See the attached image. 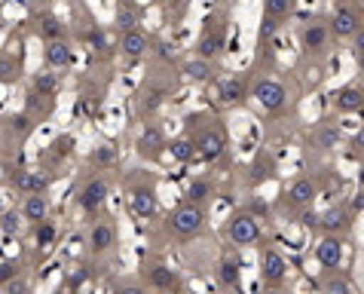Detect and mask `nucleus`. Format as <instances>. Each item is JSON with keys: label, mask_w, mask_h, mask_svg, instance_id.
I'll list each match as a JSON object with an SVG mask.
<instances>
[{"label": "nucleus", "mask_w": 364, "mask_h": 294, "mask_svg": "<svg viewBox=\"0 0 364 294\" xmlns=\"http://www.w3.org/2000/svg\"><path fill=\"white\" fill-rule=\"evenodd\" d=\"M168 230L175 233L178 239H193V236H199V233L205 230V209H202V202L184 199L181 206L171 209Z\"/></svg>", "instance_id": "1"}, {"label": "nucleus", "mask_w": 364, "mask_h": 294, "mask_svg": "<svg viewBox=\"0 0 364 294\" xmlns=\"http://www.w3.org/2000/svg\"><path fill=\"white\" fill-rule=\"evenodd\" d=\"M224 236L230 239V246L248 248V246H257V242L264 239V230H260L255 211H236V215L227 218Z\"/></svg>", "instance_id": "2"}, {"label": "nucleus", "mask_w": 364, "mask_h": 294, "mask_svg": "<svg viewBox=\"0 0 364 294\" xmlns=\"http://www.w3.org/2000/svg\"><path fill=\"white\" fill-rule=\"evenodd\" d=\"M251 98H255V105L264 110V114H276V110L288 105V89L272 77H260L257 83L251 86Z\"/></svg>", "instance_id": "3"}, {"label": "nucleus", "mask_w": 364, "mask_h": 294, "mask_svg": "<svg viewBox=\"0 0 364 294\" xmlns=\"http://www.w3.org/2000/svg\"><path fill=\"white\" fill-rule=\"evenodd\" d=\"M331 34L333 37H340V40H346V37H355L361 31V25H364V19H361V9L352 4H337L333 6V16H331Z\"/></svg>", "instance_id": "4"}, {"label": "nucleus", "mask_w": 364, "mask_h": 294, "mask_svg": "<svg viewBox=\"0 0 364 294\" xmlns=\"http://www.w3.org/2000/svg\"><path fill=\"white\" fill-rule=\"evenodd\" d=\"M227 49V25L220 22V19H215V22H208L205 25V31L199 34V40H196V56H202V58H215L220 56Z\"/></svg>", "instance_id": "5"}, {"label": "nucleus", "mask_w": 364, "mask_h": 294, "mask_svg": "<svg viewBox=\"0 0 364 294\" xmlns=\"http://www.w3.org/2000/svg\"><path fill=\"white\" fill-rule=\"evenodd\" d=\"M260 279H264V285H272V288L288 279V258L279 248L267 246L260 251Z\"/></svg>", "instance_id": "6"}, {"label": "nucleus", "mask_w": 364, "mask_h": 294, "mask_svg": "<svg viewBox=\"0 0 364 294\" xmlns=\"http://www.w3.org/2000/svg\"><path fill=\"white\" fill-rule=\"evenodd\" d=\"M129 211L135 218L147 221L159 211V196H156V187L154 184H132L129 187Z\"/></svg>", "instance_id": "7"}, {"label": "nucleus", "mask_w": 364, "mask_h": 294, "mask_svg": "<svg viewBox=\"0 0 364 294\" xmlns=\"http://www.w3.org/2000/svg\"><path fill=\"white\" fill-rule=\"evenodd\" d=\"M135 150H138V157H144V159H156L163 150H168V141H166L163 126H159V123L141 126L138 138H135Z\"/></svg>", "instance_id": "8"}, {"label": "nucleus", "mask_w": 364, "mask_h": 294, "mask_svg": "<svg viewBox=\"0 0 364 294\" xmlns=\"http://www.w3.org/2000/svg\"><path fill=\"white\" fill-rule=\"evenodd\" d=\"M196 147H199V157L215 163L227 154V129L224 126H205L196 135Z\"/></svg>", "instance_id": "9"}, {"label": "nucleus", "mask_w": 364, "mask_h": 294, "mask_svg": "<svg viewBox=\"0 0 364 294\" xmlns=\"http://www.w3.org/2000/svg\"><path fill=\"white\" fill-rule=\"evenodd\" d=\"M107 194H110L107 181L101 175H92V178L83 181V187H80V194H77V202H80V209H83L86 215H95V211L107 202Z\"/></svg>", "instance_id": "10"}, {"label": "nucleus", "mask_w": 364, "mask_h": 294, "mask_svg": "<svg viewBox=\"0 0 364 294\" xmlns=\"http://www.w3.org/2000/svg\"><path fill=\"white\" fill-rule=\"evenodd\" d=\"M343 255H346V248H343L340 233H325L321 242L316 246V261L325 270H340L343 267Z\"/></svg>", "instance_id": "11"}, {"label": "nucleus", "mask_w": 364, "mask_h": 294, "mask_svg": "<svg viewBox=\"0 0 364 294\" xmlns=\"http://www.w3.org/2000/svg\"><path fill=\"white\" fill-rule=\"evenodd\" d=\"M328 40H331V25H325V22H306L300 28V46H303V53H309V56L325 53Z\"/></svg>", "instance_id": "12"}, {"label": "nucleus", "mask_w": 364, "mask_h": 294, "mask_svg": "<svg viewBox=\"0 0 364 294\" xmlns=\"http://www.w3.org/2000/svg\"><path fill=\"white\" fill-rule=\"evenodd\" d=\"M9 184H13V190H18L22 196H28V194H46V190H49V178L43 175V172H34V169H16L13 178H9Z\"/></svg>", "instance_id": "13"}, {"label": "nucleus", "mask_w": 364, "mask_h": 294, "mask_svg": "<svg viewBox=\"0 0 364 294\" xmlns=\"http://www.w3.org/2000/svg\"><path fill=\"white\" fill-rule=\"evenodd\" d=\"M316 196H318V187L312 178H294L285 190V202L294 209H309L316 202Z\"/></svg>", "instance_id": "14"}, {"label": "nucleus", "mask_w": 364, "mask_h": 294, "mask_svg": "<svg viewBox=\"0 0 364 294\" xmlns=\"http://www.w3.org/2000/svg\"><path fill=\"white\" fill-rule=\"evenodd\" d=\"M43 62L49 68H55V70H65V68L74 65V46L68 43V37L49 40V43L43 46Z\"/></svg>", "instance_id": "15"}, {"label": "nucleus", "mask_w": 364, "mask_h": 294, "mask_svg": "<svg viewBox=\"0 0 364 294\" xmlns=\"http://www.w3.org/2000/svg\"><path fill=\"white\" fill-rule=\"evenodd\" d=\"M114 246H117L114 224H107V221H98V224H92V230H89V251H92V255H107Z\"/></svg>", "instance_id": "16"}, {"label": "nucleus", "mask_w": 364, "mask_h": 294, "mask_svg": "<svg viewBox=\"0 0 364 294\" xmlns=\"http://www.w3.org/2000/svg\"><path fill=\"white\" fill-rule=\"evenodd\" d=\"M119 53H123L126 58H144L150 53V37L141 31V28L123 31V37H119Z\"/></svg>", "instance_id": "17"}, {"label": "nucleus", "mask_w": 364, "mask_h": 294, "mask_svg": "<svg viewBox=\"0 0 364 294\" xmlns=\"http://www.w3.org/2000/svg\"><path fill=\"white\" fill-rule=\"evenodd\" d=\"M364 107V89L361 86H343L337 95H333V110L337 114H358Z\"/></svg>", "instance_id": "18"}, {"label": "nucleus", "mask_w": 364, "mask_h": 294, "mask_svg": "<svg viewBox=\"0 0 364 294\" xmlns=\"http://www.w3.org/2000/svg\"><path fill=\"white\" fill-rule=\"evenodd\" d=\"M147 282L156 291H175V288H181L178 273L171 270L168 263H154V267H147Z\"/></svg>", "instance_id": "19"}, {"label": "nucleus", "mask_w": 364, "mask_h": 294, "mask_svg": "<svg viewBox=\"0 0 364 294\" xmlns=\"http://www.w3.org/2000/svg\"><path fill=\"white\" fill-rule=\"evenodd\" d=\"M218 98L224 107H236L245 101V83H242V77H224L218 86Z\"/></svg>", "instance_id": "20"}, {"label": "nucleus", "mask_w": 364, "mask_h": 294, "mask_svg": "<svg viewBox=\"0 0 364 294\" xmlns=\"http://www.w3.org/2000/svg\"><path fill=\"white\" fill-rule=\"evenodd\" d=\"M22 215H25V221H31V224L46 221L49 218V196L46 194H28L22 199Z\"/></svg>", "instance_id": "21"}, {"label": "nucleus", "mask_w": 364, "mask_h": 294, "mask_svg": "<svg viewBox=\"0 0 364 294\" xmlns=\"http://www.w3.org/2000/svg\"><path fill=\"white\" fill-rule=\"evenodd\" d=\"M340 138H343V132H340L337 123H318L316 132H312V145H316L321 154H328V150L337 147Z\"/></svg>", "instance_id": "22"}, {"label": "nucleus", "mask_w": 364, "mask_h": 294, "mask_svg": "<svg viewBox=\"0 0 364 294\" xmlns=\"http://www.w3.org/2000/svg\"><path fill=\"white\" fill-rule=\"evenodd\" d=\"M184 77L193 80V83H208V80L215 77V65H211V58L190 56L187 62H184Z\"/></svg>", "instance_id": "23"}, {"label": "nucleus", "mask_w": 364, "mask_h": 294, "mask_svg": "<svg viewBox=\"0 0 364 294\" xmlns=\"http://www.w3.org/2000/svg\"><path fill=\"white\" fill-rule=\"evenodd\" d=\"M168 154H171V159H175V163H193V159L199 157L196 138H187V135L171 138V141H168Z\"/></svg>", "instance_id": "24"}, {"label": "nucleus", "mask_w": 364, "mask_h": 294, "mask_svg": "<svg viewBox=\"0 0 364 294\" xmlns=\"http://www.w3.org/2000/svg\"><path fill=\"white\" fill-rule=\"evenodd\" d=\"M25 105H28V114H31L34 120H46V117H53V110H55V95H43V93H28L25 98Z\"/></svg>", "instance_id": "25"}, {"label": "nucleus", "mask_w": 364, "mask_h": 294, "mask_svg": "<svg viewBox=\"0 0 364 294\" xmlns=\"http://www.w3.org/2000/svg\"><path fill=\"white\" fill-rule=\"evenodd\" d=\"M22 80V58L13 53H0V83L13 86Z\"/></svg>", "instance_id": "26"}, {"label": "nucleus", "mask_w": 364, "mask_h": 294, "mask_svg": "<svg viewBox=\"0 0 364 294\" xmlns=\"http://www.w3.org/2000/svg\"><path fill=\"white\" fill-rule=\"evenodd\" d=\"M37 34L43 37V43H49V40H62L68 37V28L62 19H55V16H40V22H37Z\"/></svg>", "instance_id": "27"}, {"label": "nucleus", "mask_w": 364, "mask_h": 294, "mask_svg": "<svg viewBox=\"0 0 364 294\" xmlns=\"http://www.w3.org/2000/svg\"><path fill=\"white\" fill-rule=\"evenodd\" d=\"M31 89L34 93H43V95H55L58 93V74H55V68H40L37 74L31 77Z\"/></svg>", "instance_id": "28"}, {"label": "nucleus", "mask_w": 364, "mask_h": 294, "mask_svg": "<svg viewBox=\"0 0 364 294\" xmlns=\"http://www.w3.org/2000/svg\"><path fill=\"white\" fill-rule=\"evenodd\" d=\"M318 288L325 294H349L352 291V282L343 276L340 270H325V276L318 279Z\"/></svg>", "instance_id": "29"}, {"label": "nucleus", "mask_w": 364, "mask_h": 294, "mask_svg": "<svg viewBox=\"0 0 364 294\" xmlns=\"http://www.w3.org/2000/svg\"><path fill=\"white\" fill-rule=\"evenodd\" d=\"M89 163H92L95 169H110L119 163V147L114 145H95L92 150H89Z\"/></svg>", "instance_id": "30"}, {"label": "nucleus", "mask_w": 364, "mask_h": 294, "mask_svg": "<svg viewBox=\"0 0 364 294\" xmlns=\"http://www.w3.org/2000/svg\"><path fill=\"white\" fill-rule=\"evenodd\" d=\"M141 22V13L135 4H117L114 9V25L119 28V31H132V28H138Z\"/></svg>", "instance_id": "31"}, {"label": "nucleus", "mask_w": 364, "mask_h": 294, "mask_svg": "<svg viewBox=\"0 0 364 294\" xmlns=\"http://www.w3.org/2000/svg\"><path fill=\"white\" fill-rule=\"evenodd\" d=\"M218 279H220V285H227V288H239V285H242V263H239L236 258L220 261Z\"/></svg>", "instance_id": "32"}, {"label": "nucleus", "mask_w": 364, "mask_h": 294, "mask_svg": "<svg viewBox=\"0 0 364 294\" xmlns=\"http://www.w3.org/2000/svg\"><path fill=\"white\" fill-rule=\"evenodd\" d=\"M318 227L325 230V233H343L349 227V211L346 209H331L325 211V215L318 218Z\"/></svg>", "instance_id": "33"}, {"label": "nucleus", "mask_w": 364, "mask_h": 294, "mask_svg": "<svg viewBox=\"0 0 364 294\" xmlns=\"http://www.w3.org/2000/svg\"><path fill=\"white\" fill-rule=\"evenodd\" d=\"M6 123H9V132H13V135H16L18 141H25V138L34 132L37 120H34V117L25 110V114H9V117H6Z\"/></svg>", "instance_id": "34"}, {"label": "nucleus", "mask_w": 364, "mask_h": 294, "mask_svg": "<svg viewBox=\"0 0 364 294\" xmlns=\"http://www.w3.org/2000/svg\"><path fill=\"white\" fill-rule=\"evenodd\" d=\"M184 196H187L190 202H205V199L215 196V187H211V181H208V178H190V184H187V190H184Z\"/></svg>", "instance_id": "35"}, {"label": "nucleus", "mask_w": 364, "mask_h": 294, "mask_svg": "<svg viewBox=\"0 0 364 294\" xmlns=\"http://www.w3.org/2000/svg\"><path fill=\"white\" fill-rule=\"evenodd\" d=\"M22 209H4L0 211V233H6V236H16L18 230H22Z\"/></svg>", "instance_id": "36"}, {"label": "nucleus", "mask_w": 364, "mask_h": 294, "mask_svg": "<svg viewBox=\"0 0 364 294\" xmlns=\"http://www.w3.org/2000/svg\"><path fill=\"white\" fill-rule=\"evenodd\" d=\"M294 13V0H264V16H272V19H285Z\"/></svg>", "instance_id": "37"}, {"label": "nucleus", "mask_w": 364, "mask_h": 294, "mask_svg": "<svg viewBox=\"0 0 364 294\" xmlns=\"http://www.w3.org/2000/svg\"><path fill=\"white\" fill-rule=\"evenodd\" d=\"M34 242H37V246L40 248H49V246H53V242H55V224H53V221H40V224H37V233H34Z\"/></svg>", "instance_id": "38"}, {"label": "nucleus", "mask_w": 364, "mask_h": 294, "mask_svg": "<svg viewBox=\"0 0 364 294\" xmlns=\"http://www.w3.org/2000/svg\"><path fill=\"white\" fill-rule=\"evenodd\" d=\"M279 31H282V19L264 16V22H260V31H257V37H260V46H264V43H269V40L276 37Z\"/></svg>", "instance_id": "39"}, {"label": "nucleus", "mask_w": 364, "mask_h": 294, "mask_svg": "<svg viewBox=\"0 0 364 294\" xmlns=\"http://www.w3.org/2000/svg\"><path fill=\"white\" fill-rule=\"evenodd\" d=\"M49 154L58 157V159H62V157H70V154H74V138H70V135L55 138V141H53V147H49Z\"/></svg>", "instance_id": "40"}, {"label": "nucleus", "mask_w": 364, "mask_h": 294, "mask_svg": "<svg viewBox=\"0 0 364 294\" xmlns=\"http://www.w3.org/2000/svg\"><path fill=\"white\" fill-rule=\"evenodd\" d=\"M86 40H89V46H92L95 53H107V49H110L107 34L101 31V28H95V25H92V31H86Z\"/></svg>", "instance_id": "41"}, {"label": "nucleus", "mask_w": 364, "mask_h": 294, "mask_svg": "<svg viewBox=\"0 0 364 294\" xmlns=\"http://www.w3.org/2000/svg\"><path fill=\"white\" fill-rule=\"evenodd\" d=\"M16 276H18V263H13V261H0V285L13 282Z\"/></svg>", "instance_id": "42"}, {"label": "nucleus", "mask_w": 364, "mask_h": 294, "mask_svg": "<svg viewBox=\"0 0 364 294\" xmlns=\"http://www.w3.org/2000/svg\"><path fill=\"white\" fill-rule=\"evenodd\" d=\"M4 288H6L9 294H22V291H28V282H22V279H18V276H16L13 282H6V285H4Z\"/></svg>", "instance_id": "43"}, {"label": "nucleus", "mask_w": 364, "mask_h": 294, "mask_svg": "<svg viewBox=\"0 0 364 294\" xmlns=\"http://www.w3.org/2000/svg\"><path fill=\"white\" fill-rule=\"evenodd\" d=\"M352 147H355V154H364V126L352 135Z\"/></svg>", "instance_id": "44"}, {"label": "nucleus", "mask_w": 364, "mask_h": 294, "mask_svg": "<svg viewBox=\"0 0 364 294\" xmlns=\"http://www.w3.org/2000/svg\"><path fill=\"white\" fill-rule=\"evenodd\" d=\"M251 211H255V215H267L269 206H267V202H260V199H255V202H251Z\"/></svg>", "instance_id": "45"}, {"label": "nucleus", "mask_w": 364, "mask_h": 294, "mask_svg": "<svg viewBox=\"0 0 364 294\" xmlns=\"http://www.w3.org/2000/svg\"><path fill=\"white\" fill-rule=\"evenodd\" d=\"M352 40H355V56H361L364 53V25H361V31L352 37Z\"/></svg>", "instance_id": "46"}, {"label": "nucleus", "mask_w": 364, "mask_h": 294, "mask_svg": "<svg viewBox=\"0 0 364 294\" xmlns=\"http://www.w3.org/2000/svg\"><path fill=\"white\" fill-rule=\"evenodd\" d=\"M159 56H163V58H171V56H175V46L163 43V46H159Z\"/></svg>", "instance_id": "47"}, {"label": "nucleus", "mask_w": 364, "mask_h": 294, "mask_svg": "<svg viewBox=\"0 0 364 294\" xmlns=\"http://www.w3.org/2000/svg\"><path fill=\"white\" fill-rule=\"evenodd\" d=\"M355 62H358V68L364 70V53H361V56H355Z\"/></svg>", "instance_id": "48"}, {"label": "nucleus", "mask_w": 364, "mask_h": 294, "mask_svg": "<svg viewBox=\"0 0 364 294\" xmlns=\"http://www.w3.org/2000/svg\"><path fill=\"white\" fill-rule=\"evenodd\" d=\"M117 4H135V0H117Z\"/></svg>", "instance_id": "49"}, {"label": "nucleus", "mask_w": 364, "mask_h": 294, "mask_svg": "<svg viewBox=\"0 0 364 294\" xmlns=\"http://www.w3.org/2000/svg\"><path fill=\"white\" fill-rule=\"evenodd\" d=\"M333 4H349V0H333Z\"/></svg>", "instance_id": "50"}, {"label": "nucleus", "mask_w": 364, "mask_h": 294, "mask_svg": "<svg viewBox=\"0 0 364 294\" xmlns=\"http://www.w3.org/2000/svg\"><path fill=\"white\" fill-rule=\"evenodd\" d=\"M0 4H4V0H0Z\"/></svg>", "instance_id": "51"}, {"label": "nucleus", "mask_w": 364, "mask_h": 294, "mask_svg": "<svg viewBox=\"0 0 364 294\" xmlns=\"http://www.w3.org/2000/svg\"><path fill=\"white\" fill-rule=\"evenodd\" d=\"M361 89H364V86H361Z\"/></svg>", "instance_id": "52"}]
</instances>
